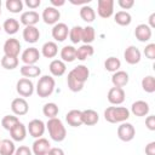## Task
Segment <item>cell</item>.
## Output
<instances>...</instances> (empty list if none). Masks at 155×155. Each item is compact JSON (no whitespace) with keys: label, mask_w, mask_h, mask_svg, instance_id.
I'll return each instance as SVG.
<instances>
[{"label":"cell","mask_w":155,"mask_h":155,"mask_svg":"<svg viewBox=\"0 0 155 155\" xmlns=\"http://www.w3.org/2000/svg\"><path fill=\"white\" fill-rule=\"evenodd\" d=\"M130 117V110L126 107H108L104 110V119L110 124L126 122Z\"/></svg>","instance_id":"1"},{"label":"cell","mask_w":155,"mask_h":155,"mask_svg":"<svg viewBox=\"0 0 155 155\" xmlns=\"http://www.w3.org/2000/svg\"><path fill=\"white\" fill-rule=\"evenodd\" d=\"M46 128L48 131L51 139L54 142H63L67 137V130H65L63 122L58 117L48 119V121L46 124Z\"/></svg>","instance_id":"2"},{"label":"cell","mask_w":155,"mask_h":155,"mask_svg":"<svg viewBox=\"0 0 155 155\" xmlns=\"http://www.w3.org/2000/svg\"><path fill=\"white\" fill-rule=\"evenodd\" d=\"M56 81L51 75H42L36 84V93L41 98L50 97L54 91Z\"/></svg>","instance_id":"3"},{"label":"cell","mask_w":155,"mask_h":155,"mask_svg":"<svg viewBox=\"0 0 155 155\" xmlns=\"http://www.w3.org/2000/svg\"><path fill=\"white\" fill-rule=\"evenodd\" d=\"M34 84L31 80L27 78H22L17 81L16 84V91L17 93L23 98V97H30L34 93Z\"/></svg>","instance_id":"4"},{"label":"cell","mask_w":155,"mask_h":155,"mask_svg":"<svg viewBox=\"0 0 155 155\" xmlns=\"http://www.w3.org/2000/svg\"><path fill=\"white\" fill-rule=\"evenodd\" d=\"M136 136V130L130 122H121L117 127V137L122 142H131Z\"/></svg>","instance_id":"5"},{"label":"cell","mask_w":155,"mask_h":155,"mask_svg":"<svg viewBox=\"0 0 155 155\" xmlns=\"http://www.w3.org/2000/svg\"><path fill=\"white\" fill-rule=\"evenodd\" d=\"M2 48H4V56L18 58V54L21 52V42L15 38H10L5 41Z\"/></svg>","instance_id":"6"},{"label":"cell","mask_w":155,"mask_h":155,"mask_svg":"<svg viewBox=\"0 0 155 155\" xmlns=\"http://www.w3.org/2000/svg\"><path fill=\"white\" fill-rule=\"evenodd\" d=\"M28 132L29 134L33 137V138H41L45 133V130H46V125L44 124L42 120H39V119H34L31 121H29L28 124Z\"/></svg>","instance_id":"7"},{"label":"cell","mask_w":155,"mask_h":155,"mask_svg":"<svg viewBox=\"0 0 155 155\" xmlns=\"http://www.w3.org/2000/svg\"><path fill=\"white\" fill-rule=\"evenodd\" d=\"M41 18H42V21H44L46 24L54 25V24L58 23L59 18H61V12H59L58 8H54V7H52V6H47V7H45V10L42 11Z\"/></svg>","instance_id":"8"},{"label":"cell","mask_w":155,"mask_h":155,"mask_svg":"<svg viewBox=\"0 0 155 155\" xmlns=\"http://www.w3.org/2000/svg\"><path fill=\"white\" fill-rule=\"evenodd\" d=\"M21 59L25 65H35L40 59V52L36 47H28L22 52Z\"/></svg>","instance_id":"9"},{"label":"cell","mask_w":155,"mask_h":155,"mask_svg":"<svg viewBox=\"0 0 155 155\" xmlns=\"http://www.w3.org/2000/svg\"><path fill=\"white\" fill-rule=\"evenodd\" d=\"M97 12L102 18H109L114 13V1L113 0H98Z\"/></svg>","instance_id":"10"},{"label":"cell","mask_w":155,"mask_h":155,"mask_svg":"<svg viewBox=\"0 0 155 155\" xmlns=\"http://www.w3.org/2000/svg\"><path fill=\"white\" fill-rule=\"evenodd\" d=\"M11 110L12 113L16 115V116H23L28 113L29 110V105H28V102L22 98V97H17L12 101L11 103Z\"/></svg>","instance_id":"11"},{"label":"cell","mask_w":155,"mask_h":155,"mask_svg":"<svg viewBox=\"0 0 155 155\" xmlns=\"http://www.w3.org/2000/svg\"><path fill=\"white\" fill-rule=\"evenodd\" d=\"M51 149V144L46 138H36L31 145V151L34 155H47Z\"/></svg>","instance_id":"12"},{"label":"cell","mask_w":155,"mask_h":155,"mask_svg":"<svg viewBox=\"0 0 155 155\" xmlns=\"http://www.w3.org/2000/svg\"><path fill=\"white\" fill-rule=\"evenodd\" d=\"M124 58H125V61H126L128 64L134 65V64H137V63L140 62L142 53H140V51L138 50V47L131 45V46H128V47L125 50V52H124Z\"/></svg>","instance_id":"13"},{"label":"cell","mask_w":155,"mask_h":155,"mask_svg":"<svg viewBox=\"0 0 155 155\" xmlns=\"http://www.w3.org/2000/svg\"><path fill=\"white\" fill-rule=\"evenodd\" d=\"M108 101L110 104H114V105H119V104H122L125 102V91L124 88H120V87H111L109 91H108Z\"/></svg>","instance_id":"14"},{"label":"cell","mask_w":155,"mask_h":155,"mask_svg":"<svg viewBox=\"0 0 155 155\" xmlns=\"http://www.w3.org/2000/svg\"><path fill=\"white\" fill-rule=\"evenodd\" d=\"M151 35H153V31L150 29V27L145 23H142V24H138L134 29V36L138 41L140 42H147L151 39Z\"/></svg>","instance_id":"15"},{"label":"cell","mask_w":155,"mask_h":155,"mask_svg":"<svg viewBox=\"0 0 155 155\" xmlns=\"http://www.w3.org/2000/svg\"><path fill=\"white\" fill-rule=\"evenodd\" d=\"M69 35V28L65 23H57L53 25L52 28V38L58 41V42H62L64 41Z\"/></svg>","instance_id":"16"},{"label":"cell","mask_w":155,"mask_h":155,"mask_svg":"<svg viewBox=\"0 0 155 155\" xmlns=\"http://www.w3.org/2000/svg\"><path fill=\"white\" fill-rule=\"evenodd\" d=\"M69 74H70L73 78H75L78 81H80L81 84L85 85V82L87 81V79H88V76H90V70H88V68H87L86 65L80 64V65H76L75 68H73V69L69 71Z\"/></svg>","instance_id":"17"},{"label":"cell","mask_w":155,"mask_h":155,"mask_svg":"<svg viewBox=\"0 0 155 155\" xmlns=\"http://www.w3.org/2000/svg\"><path fill=\"white\" fill-rule=\"evenodd\" d=\"M150 111V107L145 101H136L131 105V113L136 116H147Z\"/></svg>","instance_id":"18"},{"label":"cell","mask_w":155,"mask_h":155,"mask_svg":"<svg viewBox=\"0 0 155 155\" xmlns=\"http://www.w3.org/2000/svg\"><path fill=\"white\" fill-rule=\"evenodd\" d=\"M19 19H21V23L23 25H25V27H33V25H35L40 21V16H39V13L36 11L30 10V11L23 12L21 15V18Z\"/></svg>","instance_id":"19"},{"label":"cell","mask_w":155,"mask_h":155,"mask_svg":"<svg viewBox=\"0 0 155 155\" xmlns=\"http://www.w3.org/2000/svg\"><path fill=\"white\" fill-rule=\"evenodd\" d=\"M65 121L71 127H80L82 125V114H81V110L73 109V110L68 111L67 115H65Z\"/></svg>","instance_id":"20"},{"label":"cell","mask_w":155,"mask_h":155,"mask_svg":"<svg viewBox=\"0 0 155 155\" xmlns=\"http://www.w3.org/2000/svg\"><path fill=\"white\" fill-rule=\"evenodd\" d=\"M10 134H11L12 140H15V142H22V140H24L25 137H27V127H25V125L19 121L10 131Z\"/></svg>","instance_id":"21"},{"label":"cell","mask_w":155,"mask_h":155,"mask_svg":"<svg viewBox=\"0 0 155 155\" xmlns=\"http://www.w3.org/2000/svg\"><path fill=\"white\" fill-rule=\"evenodd\" d=\"M23 39L29 42V44H35L39 39H40V31L39 29L33 25V27H24L23 29Z\"/></svg>","instance_id":"22"},{"label":"cell","mask_w":155,"mask_h":155,"mask_svg":"<svg viewBox=\"0 0 155 155\" xmlns=\"http://www.w3.org/2000/svg\"><path fill=\"white\" fill-rule=\"evenodd\" d=\"M111 82H113L114 87L122 88L124 86H126L128 84V74L125 70H117V71L113 73Z\"/></svg>","instance_id":"23"},{"label":"cell","mask_w":155,"mask_h":155,"mask_svg":"<svg viewBox=\"0 0 155 155\" xmlns=\"http://www.w3.org/2000/svg\"><path fill=\"white\" fill-rule=\"evenodd\" d=\"M82 114V125H86V126H93L98 122L99 120V115L96 110L93 109H86V110H82L81 111Z\"/></svg>","instance_id":"24"},{"label":"cell","mask_w":155,"mask_h":155,"mask_svg":"<svg viewBox=\"0 0 155 155\" xmlns=\"http://www.w3.org/2000/svg\"><path fill=\"white\" fill-rule=\"evenodd\" d=\"M58 53V46L54 41H47L41 47V54L45 58H54Z\"/></svg>","instance_id":"25"},{"label":"cell","mask_w":155,"mask_h":155,"mask_svg":"<svg viewBox=\"0 0 155 155\" xmlns=\"http://www.w3.org/2000/svg\"><path fill=\"white\" fill-rule=\"evenodd\" d=\"M76 59V48L71 45H67L61 50V61L64 63H71Z\"/></svg>","instance_id":"26"},{"label":"cell","mask_w":155,"mask_h":155,"mask_svg":"<svg viewBox=\"0 0 155 155\" xmlns=\"http://www.w3.org/2000/svg\"><path fill=\"white\" fill-rule=\"evenodd\" d=\"M48 69H50V73L53 76H62L65 73L67 67H65V63L63 61H61V59H53L50 63Z\"/></svg>","instance_id":"27"},{"label":"cell","mask_w":155,"mask_h":155,"mask_svg":"<svg viewBox=\"0 0 155 155\" xmlns=\"http://www.w3.org/2000/svg\"><path fill=\"white\" fill-rule=\"evenodd\" d=\"M94 53V50L91 45H81L79 48H76V59L79 61H86L90 57H92Z\"/></svg>","instance_id":"28"},{"label":"cell","mask_w":155,"mask_h":155,"mask_svg":"<svg viewBox=\"0 0 155 155\" xmlns=\"http://www.w3.org/2000/svg\"><path fill=\"white\" fill-rule=\"evenodd\" d=\"M2 29L8 35H15L19 30V22L16 18H7L2 24Z\"/></svg>","instance_id":"29"},{"label":"cell","mask_w":155,"mask_h":155,"mask_svg":"<svg viewBox=\"0 0 155 155\" xmlns=\"http://www.w3.org/2000/svg\"><path fill=\"white\" fill-rule=\"evenodd\" d=\"M21 74L23 78H38L41 74V69L38 65H22L21 67Z\"/></svg>","instance_id":"30"},{"label":"cell","mask_w":155,"mask_h":155,"mask_svg":"<svg viewBox=\"0 0 155 155\" xmlns=\"http://www.w3.org/2000/svg\"><path fill=\"white\" fill-rule=\"evenodd\" d=\"M114 21L115 23H117L119 25L122 27H127L131 24L132 22V16L127 12V11H117L114 16Z\"/></svg>","instance_id":"31"},{"label":"cell","mask_w":155,"mask_h":155,"mask_svg":"<svg viewBox=\"0 0 155 155\" xmlns=\"http://www.w3.org/2000/svg\"><path fill=\"white\" fill-rule=\"evenodd\" d=\"M16 145L13 140L2 139L0 142V155H15Z\"/></svg>","instance_id":"32"},{"label":"cell","mask_w":155,"mask_h":155,"mask_svg":"<svg viewBox=\"0 0 155 155\" xmlns=\"http://www.w3.org/2000/svg\"><path fill=\"white\" fill-rule=\"evenodd\" d=\"M80 17H81V19L85 21L86 23H92V22L94 21V18H96V12H94V10H93L91 6H88V5L81 6V8H80Z\"/></svg>","instance_id":"33"},{"label":"cell","mask_w":155,"mask_h":155,"mask_svg":"<svg viewBox=\"0 0 155 155\" xmlns=\"http://www.w3.org/2000/svg\"><path fill=\"white\" fill-rule=\"evenodd\" d=\"M59 113V109H58V105L53 102H50V103H46L44 104L42 107V114L47 117V119H53V117H57Z\"/></svg>","instance_id":"34"},{"label":"cell","mask_w":155,"mask_h":155,"mask_svg":"<svg viewBox=\"0 0 155 155\" xmlns=\"http://www.w3.org/2000/svg\"><path fill=\"white\" fill-rule=\"evenodd\" d=\"M96 38V31L94 28L91 25H87L85 28H82V36H81V41L86 45H91V42L94 41Z\"/></svg>","instance_id":"35"},{"label":"cell","mask_w":155,"mask_h":155,"mask_svg":"<svg viewBox=\"0 0 155 155\" xmlns=\"http://www.w3.org/2000/svg\"><path fill=\"white\" fill-rule=\"evenodd\" d=\"M120 67H121V62L119 58L116 57H109L105 59L104 62V68L107 71H110V73H115L117 70H120Z\"/></svg>","instance_id":"36"},{"label":"cell","mask_w":155,"mask_h":155,"mask_svg":"<svg viewBox=\"0 0 155 155\" xmlns=\"http://www.w3.org/2000/svg\"><path fill=\"white\" fill-rule=\"evenodd\" d=\"M19 122V119L16 116V115H5L1 120V125L5 130L7 131H11L17 124Z\"/></svg>","instance_id":"37"},{"label":"cell","mask_w":155,"mask_h":155,"mask_svg":"<svg viewBox=\"0 0 155 155\" xmlns=\"http://www.w3.org/2000/svg\"><path fill=\"white\" fill-rule=\"evenodd\" d=\"M5 6L8 10V12H11V13H19L23 10L22 0H6Z\"/></svg>","instance_id":"38"},{"label":"cell","mask_w":155,"mask_h":155,"mask_svg":"<svg viewBox=\"0 0 155 155\" xmlns=\"http://www.w3.org/2000/svg\"><path fill=\"white\" fill-rule=\"evenodd\" d=\"M142 88L147 93H153L155 92V79L153 75H148L142 79Z\"/></svg>","instance_id":"39"},{"label":"cell","mask_w":155,"mask_h":155,"mask_svg":"<svg viewBox=\"0 0 155 155\" xmlns=\"http://www.w3.org/2000/svg\"><path fill=\"white\" fill-rule=\"evenodd\" d=\"M69 39L73 44H78L81 41V36H82V27L80 25H74L71 29H69Z\"/></svg>","instance_id":"40"},{"label":"cell","mask_w":155,"mask_h":155,"mask_svg":"<svg viewBox=\"0 0 155 155\" xmlns=\"http://www.w3.org/2000/svg\"><path fill=\"white\" fill-rule=\"evenodd\" d=\"M1 67L4 69H7V70H13L15 68L18 67V58L4 56L1 58Z\"/></svg>","instance_id":"41"},{"label":"cell","mask_w":155,"mask_h":155,"mask_svg":"<svg viewBox=\"0 0 155 155\" xmlns=\"http://www.w3.org/2000/svg\"><path fill=\"white\" fill-rule=\"evenodd\" d=\"M67 84H68V88L71 92H80L84 88V84H81L80 81H78L69 73H68V78H67Z\"/></svg>","instance_id":"42"},{"label":"cell","mask_w":155,"mask_h":155,"mask_svg":"<svg viewBox=\"0 0 155 155\" xmlns=\"http://www.w3.org/2000/svg\"><path fill=\"white\" fill-rule=\"evenodd\" d=\"M144 54L148 59H155V44L151 42V44H148L144 48Z\"/></svg>","instance_id":"43"},{"label":"cell","mask_w":155,"mask_h":155,"mask_svg":"<svg viewBox=\"0 0 155 155\" xmlns=\"http://www.w3.org/2000/svg\"><path fill=\"white\" fill-rule=\"evenodd\" d=\"M15 155H33V151H31V149H29V147L21 145L18 148H16Z\"/></svg>","instance_id":"44"},{"label":"cell","mask_w":155,"mask_h":155,"mask_svg":"<svg viewBox=\"0 0 155 155\" xmlns=\"http://www.w3.org/2000/svg\"><path fill=\"white\" fill-rule=\"evenodd\" d=\"M117 4H119V6H120L122 10H130V8L133 7L134 0H119Z\"/></svg>","instance_id":"45"},{"label":"cell","mask_w":155,"mask_h":155,"mask_svg":"<svg viewBox=\"0 0 155 155\" xmlns=\"http://www.w3.org/2000/svg\"><path fill=\"white\" fill-rule=\"evenodd\" d=\"M145 126L148 130L150 131H155V116L154 115H149L145 119Z\"/></svg>","instance_id":"46"},{"label":"cell","mask_w":155,"mask_h":155,"mask_svg":"<svg viewBox=\"0 0 155 155\" xmlns=\"http://www.w3.org/2000/svg\"><path fill=\"white\" fill-rule=\"evenodd\" d=\"M25 5L34 11L35 8H38L41 5V1L40 0H25Z\"/></svg>","instance_id":"47"},{"label":"cell","mask_w":155,"mask_h":155,"mask_svg":"<svg viewBox=\"0 0 155 155\" xmlns=\"http://www.w3.org/2000/svg\"><path fill=\"white\" fill-rule=\"evenodd\" d=\"M145 154L147 155H155V142H150L145 145Z\"/></svg>","instance_id":"48"},{"label":"cell","mask_w":155,"mask_h":155,"mask_svg":"<svg viewBox=\"0 0 155 155\" xmlns=\"http://www.w3.org/2000/svg\"><path fill=\"white\" fill-rule=\"evenodd\" d=\"M47 155H64V151H63V149L56 147V148H51L48 150Z\"/></svg>","instance_id":"49"},{"label":"cell","mask_w":155,"mask_h":155,"mask_svg":"<svg viewBox=\"0 0 155 155\" xmlns=\"http://www.w3.org/2000/svg\"><path fill=\"white\" fill-rule=\"evenodd\" d=\"M50 2H51V5H52V7H54V8L61 7V6H63V5L65 4L64 0H51Z\"/></svg>","instance_id":"50"},{"label":"cell","mask_w":155,"mask_h":155,"mask_svg":"<svg viewBox=\"0 0 155 155\" xmlns=\"http://www.w3.org/2000/svg\"><path fill=\"white\" fill-rule=\"evenodd\" d=\"M69 1L73 5H82V6H86L91 0H69Z\"/></svg>","instance_id":"51"},{"label":"cell","mask_w":155,"mask_h":155,"mask_svg":"<svg viewBox=\"0 0 155 155\" xmlns=\"http://www.w3.org/2000/svg\"><path fill=\"white\" fill-rule=\"evenodd\" d=\"M148 25L150 27V29L155 28V12H153V13L150 15V17H149V24H148Z\"/></svg>","instance_id":"52"},{"label":"cell","mask_w":155,"mask_h":155,"mask_svg":"<svg viewBox=\"0 0 155 155\" xmlns=\"http://www.w3.org/2000/svg\"><path fill=\"white\" fill-rule=\"evenodd\" d=\"M0 8H1V1H0Z\"/></svg>","instance_id":"53"},{"label":"cell","mask_w":155,"mask_h":155,"mask_svg":"<svg viewBox=\"0 0 155 155\" xmlns=\"http://www.w3.org/2000/svg\"><path fill=\"white\" fill-rule=\"evenodd\" d=\"M0 16H1V8H0Z\"/></svg>","instance_id":"54"},{"label":"cell","mask_w":155,"mask_h":155,"mask_svg":"<svg viewBox=\"0 0 155 155\" xmlns=\"http://www.w3.org/2000/svg\"><path fill=\"white\" fill-rule=\"evenodd\" d=\"M0 30H1V25H0Z\"/></svg>","instance_id":"55"},{"label":"cell","mask_w":155,"mask_h":155,"mask_svg":"<svg viewBox=\"0 0 155 155\" xmlns=\"http://www.w3.org/2000/svg\"><path fill=\"white\" fill-rule=\"evenodd\" d=\"M0 142H1V140H0Z\"/></svg>","instance_id":"56"}]
</instances>
